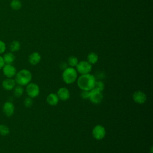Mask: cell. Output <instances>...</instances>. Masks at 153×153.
Returning a JSON list of instances; mask_svg holds the SVG:
<instances>
[{
    "label": "cell",
    "instance_id": "obj_11",
    "mask_svg": "<svg viewBox=\"0 0 153 153\" xmlns=\"http://www.w3.org/2000/svg\"><path fill=\"white\" fill-rule=\"evenodd\" d=\"M14 105L11 102H6L2 106V110L4 114L7 117H11L14 112Z\"/></svg>",
    "mask_w": 153,
    "mask_h": 153
},
{
    "label": "cell",
    "instance_id": "obj_22",
    "mask_svg": "<svg viewBox=\"0 0 153 153\" xmlns=\"http://www.w3.org/2000/svg\"><path fill=\"white\" fill-rule=\"evenodd\" d=\"M94 88H96L100 91H103V90L105 88V84H104L103 82L102 81H97L96 80V84L94 85Z\"/></svg>",
    "mask_w": 153,
    "mask_h": 153
},
{
    "label": "cell",
    "instance_id": "obj_17",
    "mask_svg": "<svg viewBox=\"0 0 153 153\" xmlns=\"http://www.w3.org/2000/svg\"><path fill=\"white\" fill-rule=\"evenodd\" d=\"M10 6L13 10L18 11L22 7V4L20 0H12L10 2Z\"/></svg>",
    "mask_w": 153,
    "mask_h": 153
},
{
    "label": "cell",
    "instance_id": "obj_2",
    "mask_svg": "<svg viewBox=\"0 0 153 153\" xmlns=\"http://www.w3.org/2000/svg\"><path fill=\"white\" fill-rule=\"evenodd\" d=\"M32 78V75L31 72L27 69H23L16 73L14 80L17 85L25 86L31 82Z\"/></svg>",
    "mask_w": 153,
    "mask_h": 153
},
{
    "label": "cell",
    "instance_id": "obj_1",
    "mask_svg": "<svg viewBox=\"0 0 153 153\" xmlns=\"http://www.w3.org/2000/svg\"><path fill=\"white\" fill-rule=\"evenodd\" d=\"M96 81V77L90 73L81 75L76 79L77 85L81 90H92L94 88Z\"/></svg>",
    "mask_w": 153,
    "mask_h": 153
},
{
    "label": "cell",
    "instance_id": "obj_19",
    "mask_svg": "<svg viewBox=\"0 0 153 153\" xmlns=\"http://www.w3.org/2000/svg\"><path fill=\"white\" fill-rule=\"evenodd\" d=\"M13 93L16 97H21L24 92V89L23 88V86L17 85V86H15V87L13 88Z\"/></svg>",
    "mask_w": 153,
    "mask_h": 153
},
{
    "label": "cell",
    "instance_id": "obj_20",
    "mask_svg": "<svg viewBox=\"0 0 153 153\" xmlns=\"http://www.w3.org/2000/svg\"><path fill=\"white\" fill-rule=\"evenodd\" d=\"M78 59L76 57L74 56H69L68 59V65L70 66V67H75L78 63Z\"/></svg>",
    "mask_w": 153,
    "mask_h": 153
},
{
    "label": "cell",
    "instance_id": "obj_25",
    "mask_svg": "<svg viewBox=\"0 0 153 153\" xmlns=\"http://www.w3.org/2000/svg\"><path fill=\"white\" fill-rule=\"evenodd\" d=\"M5 50H6L5 43L3 41L0 40V54L4 53L5 51Z\"/></svg>",
    "mask_w": 153,
    "mask_h": 153
},
{
    "label": "cell",
    "instance_id": "obj_5",
    "mask_svg": "<svg viewBox=\"0 0 153 153\" xmlns=\"http://www.w3.org/2000/svg\"><path fill=\"white\" fill-rule=\"evenodd\" d=\"M106 133V132L105 128L100 124L96 125L93 127L91 131V134L93 138L97 140L103 139L105 137Z\"/></svg>",
    "mask_w": 153,
    "mask_h": 153
},
{
    "label": "cell",
    "instance_id": "obj_26",
    "mask_svg": "<svg viewBox=\"0 0 153 153\" xmlns=\"http://www.w3.org/2000/svg\"><path fill=\"white\" fill-rule=\"evenodd\" d=\"M5 65V62L3 59V57L0 55V69H1Z\"/></svg>",
    "mask_w": 153,
    "mask_h": 153
},
{
    "label": "cell",
    "instance_id": "obj_24",
    "mask_svg": "<svg viewBox=\"0 0 153 153\" xmlns=\"http://www.w3.org/2000/svg\"><path fill=\"white\" fill-rule=\"evenodd\" d=\"M90 91H88V90H82V91L81 93V97L83 99H88L89 95H90Z\"/></svg>",
    "mask_w": 153,
    "mask_h": 153
},
{
    "label": "cell",
    "instance_id": "obj_21",
    "mask_svg": "<svg viewBox=\"0 0 153 153\" xmlns=\"http://www.w3.org/2000/svg\"><path fill=\"white\" fill-rule=\"evenodd\" d=\"M10 133V129L5 124H1L0 125V134L5 136L8 135Z\"/></svg>",
    "mask_w": 153,
    "mask_h": 153
},
{
    "label": "cell",
    "instance_id": "obj_4",
    "mask_svg": "<svg viewBox=\"0 0 153 153\" xmlns=\"http://www.w3.org/2000/svg\"><path fill=\"white\" fill-rule=\"evenodd\" d=\"M75 68L77 72L81 75L90 74L92 70V65L86 60L78 62Z\"/></svg>",
    "mask_w": 153,
    "mask_h": 153
},
{
    "label": "cell",
    "instance_id": "obj_14",
    "mask_svg": "<svg viewBox=\"0 0 153 153\" xmlns=\"http://www.w3.org/2000/svg\"><path fill=\"white\" fill-rule=\"evenodd\" d=\"M47 103L51 106H56L58 104L59 99L56 93H51L46 97Z\"/></svg>",
    "mask_w": 153,
    "mask_h": 153
},
{
    "label": "cell",
    "instance_id": "obj_10",
    "mask_svg": "<svg viewBox=\"0 0 153 153\" xmlns=\"http://www.w3.org/2000/svg\"><path fill=\"white\" fill-rule=\"evenodd\" d=\"M56 94L59 100L62 101H66L68 100L71 96L69 90L65 87H62L59 88Z\"/></svg>",
    "mask_w": 153,
    "mask_h": 153
},
{
    "label": "cell",
    "instance_id": "obj_12",
    "mask_svg": "<svg viewBox=\"0 0 153 153\" xmlns=\"http://www.w3.org/2000/svg\"><path fill=\"white\" fill-rule=\"evenodd\" d=\"M16 82L14 79L12 78H7L6 79H4L2 82V87L7 91H10L13 90L15 87Z\"/></svg>",
    "mask_w": 153,
    "mask_h": 153
},
{
    "label": "cell",
    "instance_id": "obj_8",
    "mask_svg": "<svg viewBox=\"0 0 153 153\" xmlns=\"http://www.w3.org/2000/svg\"><path fill=\"white\" fill-rule=\"evenodd\" d=\"M132 99L135 103L142 105L145 103L146 101L147 96L146 94L142 91L137 90L133 93L132 95Z\"/></svg>",
    "mask_w": 153,
    "mask_h": 153
},
{
    "label": "cell",
    "instance_id": "obj_3",
    "mask_svg": "<svg viewBox=\"0 0 153 153\" xmlns=\"http://www.w3.org/2000/svg\"><path fill=\"white\" fill-rule=\"evenodd\" d=\"M63 82L67 84L75 82L78 78V72L75 68L73 67H67L65 69L62 75Z\"/></svg>",
    "mask_w": 153,
    "mask_h": 153
},
{
    "label": "cell",
    "instance_id": "obj_9",
    "mask_svg": "<svg viewBox=\"0 0 153 153\" xmlns=\"http://www.w3.org/2000/svg\"><path fill=\"white\" fill-rule=\"evenodd\" d=\"M2 69L4 75L7 78H13L17 73L16 68L12 64H5Z\"/></svg>",
    "mask_w": 153,
    "mask_h": 153
},
{
    "label": "cell",
    "instance_id": "obj_6",
    "mask_svg": "<svg viewBox=\"0 0 153 153\" xmlns=\"http://www.w3.org/2000/svg\"><path fill=\"white\" fill-rule=\"evenodd\" d=\"M26 86V91L29 97L33 99L39 95L40 92V88L37 84L30 82Z\"/></svg>",
    "mask_w": 153,
    "mask_h": 153
},
{
    "label": "cell",
    "instance_id": "obj_15",
    "mask_svg": "<svg viewBox=\"0 0 153 153\" xmlns=\"http://www.w3.org/2000/svg\"><path fill=\"white\" fill-rule=\"evenodd\" d=\"M5 64H12L15 60V56L13 52H8L2 56Z\"/></svg>",
    "mask_w": 153,
    "mask_h": 153
},
{
    "label": "cell",
    "instance_id": "obj_7",
    "mask_svg": "<svg viewBox=\"0 0 153 153\" xmlns=\"http://www.w3.org/2000/svg\"><path fill=\"white\" fill-rule=\"evenodd\" d=\"M102 91H100L96 88H93L90 91V95L88 99L94 104H99L103 100Z\"/></svg>",
    "mask_w": 153,
    "mask_h": 153
},
{
    "label": "cell",
    "instance_id": "obj_18",
    "mask_svg": "<svg viewBox=\"0 0 153 153\" xmlns=\"http://www.w3.org/2000/svg\"><path fill=\"white\" fill-rule=\"evenodd\" d=\"M20 48V43L19 41L14 40L10 44V50L11 52L18 51Z\"/></svg>",
    "mask_w": 153,
    "mask_h": 153
},
{
    "label": "cell",
    "instance_id": "obj_13",
    "mask_svg": "<svg viewBox=\"0 0 153 153\" xmlns=\"http://www.w3.org/2000/svg\"><path fill=\"white\" fill-rule=\"evenodd\" d=\"M41 60V56L38 52H33L28 57V61L32 65H36L38 64Z\"/></svg>",
    "mask_w": 153,
    "mask_h": 153
},
{
    "label": "cell",
    "instance_id": "obj_23",
    "mask_svg": "<svg viewBox=\"0 0 153 153\" xmlns=\"http://www.w3.org/2000/svg\"><path fill=\"white\" fill-rule=\"evenodd\" d=\"M23 104L26 108H30L33 105V99L30 97H27L23 101Z\"/></svg>",
    "mask_w": 153,
    "mask_h": 153
},
{
    "label": "cell",
    "instance_id": "obj_16",
    "mask_svg": "<svg viewBox=\"0 0 153 153\" xmlns=\"http://www.w3.org/2000/svg\"><path fill=\"white\" fill-rule=\"evenodd\" d=\"M87 61L92 65L96 64L97 62L99 60V57L96 53L94 52H91L88 53V54L87 55Z\"/></svg>",
    "mask_w": 153,
    "mask_h": 153
}]
</instances>
